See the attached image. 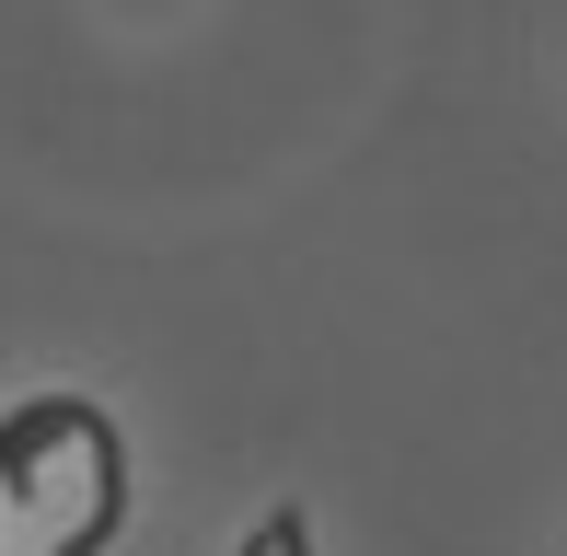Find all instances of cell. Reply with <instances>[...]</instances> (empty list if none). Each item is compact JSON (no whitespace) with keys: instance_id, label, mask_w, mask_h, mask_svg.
<instances>
[{"instance_id":"1","label":"cell","mask_w":567,"mask_h":556,"mask_svg":"<svg viewBox=\"0 0 567 556\" xmlns=\"http://www.w3.org/2000/svg\"><path fill=\"white\" fill-rule=\"evenodd\" d=\"M267 556H313V534H301V511H278V522H267Z\"/></svg>"}]
</instances>
